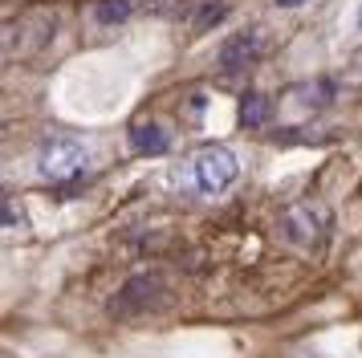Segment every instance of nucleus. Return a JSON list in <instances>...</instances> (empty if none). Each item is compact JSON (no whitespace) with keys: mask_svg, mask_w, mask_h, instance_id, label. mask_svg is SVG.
I'll return each instance as SVG.
<instances>
[{"mask_svg":"<svg viewBox=\"0 0 362 358\" xmlns=\"http://www.w3.org/2000/svg\"><path fill=\"white\" fill-rule=\"evenodd\" d=\"M236 175H240V163H236V155L224 143L199 146L196 155H192V163H187V179H192V187L199 195L228 192L232 183H236Z\"/></svg>","mask_w":362,"mask_h":358,"instance_id":"1","label":"nucleus"},{"mask_svg":"<svg viewBox=\"0 0 362 358\" xmlns=\"http://www.w3.org/2000/svg\"><path fill=\"white\" fill-rule=\"evenodd\" d=\"M90 171V146L78 139H45L37 151V175L45 183H69Z\"/></svg>","mask_w":362,"mask_h":358,"instance_id":"2","label":"nucleus"},{"mask_svg":"<svg viewBox=\"0 0 362 358\" xmlns=\"http://www.w3.org/2000/svg\"><path fill=\"white\" fill-rule=\"evenodd\" d=\"M326 228H329V212L322 204H293V208L281 216V232H285V241L297 244V248H322L326 241Z\"/></svg>","mask_w":362,"mask_h":358,"instance_id":"3","label":"nucleus"},{"mask_svg":"<svg viewBox=\"0 0 362 358\" xmlns=\"http://www.w3.org/2000/svg\"><path fill=\"white\" fill-rule=\"evenodd\" d=\"M261 49H264L261 29H245V33H236V37H228V41H224V49H220V69H224V74L248 69V65H257Z\"/></svg>","mask_w":362,"mask_h":358,"instance_id":"4","label":"nucleus"},{"mask_svg":"<svg viewBox=\"0 0 362 358\" xmlns=\"http://www.w3.org/2000/svg\"><path fill=\"white\" fill-rule=\"evenodd\" d=\"M131 146L139 155H163L171 146V134H167L159 122H134L131 127Z\"/></svg>","mask_w":362,"mask_h":358,"instance_id":"5","label":"nucleus"},{"mask_svg":"<svg viewBox=\"0 0 362 358\" xmlns=\"http://www.w3.org/2000/svg\"><path fill=\"white\" fill-rule=\"evenodd\" d=\"M94 16H98L102 25L127 21V16H131V0H98V4H94Z\"/></svg>","mask_w":362,"mask_h":358,"instance_id":"6","label":"nucleus"},{"mask_svg":"<svg viewBox=\"0 0 362 358\" xmlns=\"http://www.w3.org/2000/svg\"><path fill=\"white\" fill-rule=\"evenodd\" d=\"M264 114H269V102L261 94H248L245 106H240V122L245 127H257V122H264Z\"/></svg>","mask_w":362,"mask_h":358,"instance_id":"7","label":"nucleus"},{"mask_svg":"<svg viewBox=\"0 0 362 358\" xmlns=\"http://www.w3.org/2000/svg\"><path fill=\"white\" fill-rule=\"evenodd\" d=\"M220 16H224V4H216V8H204V16H199V25H196V29H204V25H216Z\"/></svg>","mask_w":362,"mask_h":358,"instance_id":"8","label":"nucleus"},{"mask_svg":"<svg viewBox=\"0 0 362 358\" xmlns=\"http://www.w3.org/2000/svg\"><path fill=\"white\" fill-rule=\"evenodd\" d=\"M4 224H8V228H13V224H21V212L13 208V195L4 200Z\"/></svg>","mask_w":362,"mask_h":358,"instance_id":"9","label":"nucleus"},{"mask_svg":"<svg viewBox=\"0 0 362 358\" xmlns=\"http://www.w3.org/2000/svg\"><path fill=\"white\" fill-rule=\"evenodd\" d=\"M277 8H297V4H305V0H273Z\"/></svg>","mask_w":362,"mask_h":358,"instance_id":"10","label":"nucleus"},{"mask_svg":"<svg viewBox=\"0 0 362 358\" xmlns=\"http://www.w3.org/2000/svg\"><path fill=\"white\" fill-rule=\"evenodd\" d=\"M354 74H358V78H362V53H358V57H354Z\"/></svg>","mask_w":362,"mask_h":358,"instance_id":"11","label":"nucleus"},{"mask_svg":"<svg viewBox=\"0 0 362 358\" xmlns=\"http://www.w3.org/2000/svg\"><path fill=\"white\" fill-rule=\"evenodd\" d=\"M354 25H358V33H362V4H358V13H354Z\"/></svg>","mask_w":362,"mask_h":358,"instance_id":"12","label":"nucleus"}]
</instances>
